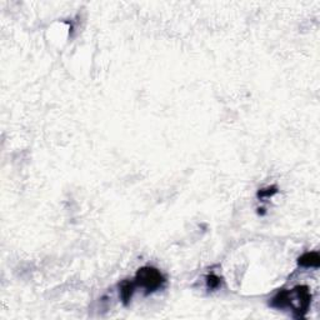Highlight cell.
Returning <instances> with one entry per match:
<instances>
[{"label":"cell","mask_w":320,"mask_h":320,"mask_svg":"<svg viewBox=\"0 0 320 320\" xmlns=\"http://www.w3.org/2000/svg\"><path fill=\"white\" fill-rule=\"evenodd\" d=\"M311 304V293L306 285H298L291 290H279L270 300L269 305L274 309H290L294 318L305 316Z\"/></svg>","instance_id":"6da1fadb"},{"label":"cell","mask_w":320,"mask_h":320,"mask_svg":"<svg viewBox=\"0 0 320 320\" xmlns=\"http://www.w3.org/2000/svg\"><path fill=\"white\" fill-rule=\"evenodd\" d=\"M134 283L137 288L144 289L145 295L160 290L165 285L166 279L163 273L154 267H143L138 269L135 274Z\"/></svg>","instance_id":"7a4b0ae2"},{"label":"cell","mask_w":320,"mask_h":320,"mask_svg":"<svg viewBox=\"0 0 320 320\" xmlns=\"http://www.w3.org/2000/svg\"><path fill=\"white\" fill-rule=\"evenodd\" d=\"M137 289L134 280H123V282L119 284V296H120V300L124 305H129V303L132 301L133 295H134V291Z\"/></svg>","instance_id":"3957f363"},{"label":"cell","mask_w":320,"mask_h":320,"mask_svg":"<svg viewBox=\"0 0 320 320\" xmlns=\"http://www.w3.org/2000/svg\"><path fill=\"white\" fill-rule=\"evenodd\" d=\"M298 264L303 268H319L320 255L316 251H308L299 257Z\"/></svg>","instance_id":"277c9868"},{"label":"cell","mask_w":320,"mask_h":320,"mask_svg":"<svg viewBox=\"0 0 320 320\" xmlns=\"http://www.w3.org/2000/svg\"><path fill=\"white\" fill-rule=\"evenodd\" d=\"M207 287L209 290H215V289H218L220 287V283H222V279H220L218 275L215 274H209L207 275Z\"/></svg>","instance_id":"5b68a950"},{"label":"cell","mask_w":320,"mask_h":320,"mask_svg":"<svg viewBox=\"0 0 320 320\" xmlns=\"http://www.w3.org/2000/svg\"><path fill=\"white\" fill-rule=\"evenodd\" d=\"M277 193L278 188L275 185H273L267 189H260V190L258 191V198H259V199H268V198L273 197V195H275Z\"/></svg>","instance_id":"8992f818"}]
</instances>
